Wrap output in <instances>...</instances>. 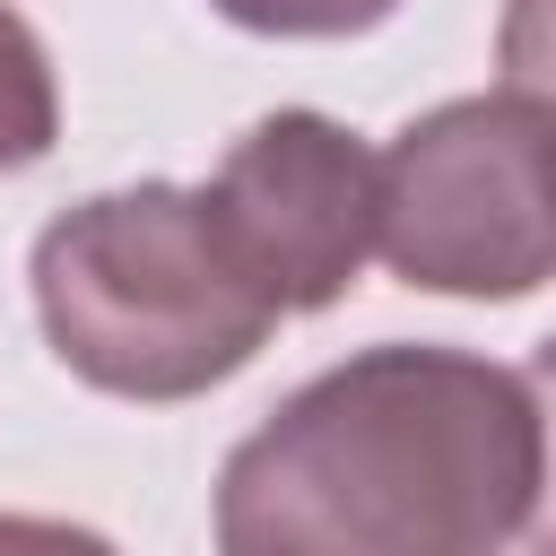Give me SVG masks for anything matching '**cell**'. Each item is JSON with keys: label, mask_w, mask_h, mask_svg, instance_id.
<instances>
[{"label": "cell", "mask_w": 556, "mask_h": 556, "mask_svg": "<svg viewBox=\"0 0 556 556\" xmlns=\"http://www.w3.org/2000/svg\"><path fill=\"white\" fill-rule=\"evenodd\" d=\"M539 513L521 365L374 339L295 382L217 460V556H504Z\"/></svg>", "instance_id": "obj_1"}, {"label": "cell", "mask_w": 556, "mask_h": 556, "mask_svg": "<svg viewBox=\"0 0 556 556\" xmlns=\"http://www.w3.org/2000/svg\"><path fill=\"white\" fill-rule=\"evenodd\" d=\"M26 287L43 348L87 391L139 408H174L235 382L287 321L217 226L208 182H130L70 200L35 235Z\"/></svg>", "instance_id": "obj_2"}, {"label": "cell", "mask_w": 556, "mask_h": 556, "mask_svg": "<svg viewBox=\"0 0 556 556\" xmlns=\"http://www.w3.org/2000/svg\"><path fill=\"white\" fill-rule=\"evenodd\" d=\"M400 287L521 304L556 278V139L504 87L443 96L382 148V243Z\"/></svg>", "instance_id": "obj_3"}, {"label": "cell", "mask_w": 556, "mask_h": 556, "mask_svg": "<svg viewBox=\"0 0 556 556\" xmlns=\"http://www.w3.org/2000/svg\"><path fill=\"white\" fill-rule=\"evenodd\" d=\"M208 208L278 313H330L382 243V156L313 104H278L217 156Z\"/></svg>", "instance_id": "obj_4"}, {"label": "cell", "mask_w": 556, "mask_h": 556, "mask_svg": "<svg viewBox=\"0 0 556 556\" xmlns=\"http://www.w3.org/2000/svg\"><path fill=\"white\" fill-rule=\"evenodd\" d=\"M61 139V78L17 0H0V174L43 165Z\"/></svg>", "instance_id": "obj_5"}, {"label": "cell", "mask_w": 556, "mask_h": 556, "mask_svg": "<svg viewBox=\"0 0 556 556\" xmlns=\"http://www.w3.org/2000/svg\"><path fill=\"white\" fill-rule=\"evenodd\" d=\"M495 87L530 104L556 139V0H504L495 17Z\"/></svg>", "instance_id": "obj_6"}, {"label": "cell", "mask_w": 556, "mask_h": 556, "mask_svg": "<svg viewBox=\"0 0 556 556\" xmlns=\"http://www.w3.org/2000/svg\"><path fill=\"white\" fill-rule=\"evenodd\" d=\"M226 26L243 35H278V43H339V35H374L400 17V0H208Z\"/></svg>", "instance_id": "obj_7"}, {"label": "cell", "mask_w": 556, "mask_h": 556, "mask_svg": "<svg viewBox=\"0 0 556 556\" xmlns=\"http://www.w3.org/2000/svg\"><path fill=\"white\" fill-rule=\"evenodd\" d=\"M521 382H530V400H539V513H530V556H556V330L530 348V365H521Z\"/></svg>", "instance_id": "obj_8"}, {"label": "cell", "mask_w": 556, "mask_h": 556, "mask_svg": "<svg viewBox=\"0 0 556 556\" xmlns=\"http://www.w3.org/2000/svg\"><path fill=\"white\" fill-rule=\"evenodd\" d=\"M0 556H122L104 530L87 521H52V513H0Z\"/></svg>", "instance_id": "obj_9"}]
</instances>
